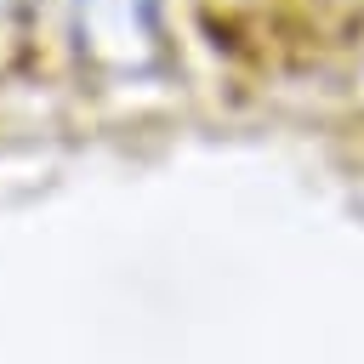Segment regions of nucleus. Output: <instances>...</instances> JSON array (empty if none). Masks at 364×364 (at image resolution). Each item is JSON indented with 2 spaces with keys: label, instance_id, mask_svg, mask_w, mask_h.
I'll list each match as a JSON object with an SVG mask.
<instances>
[{
  "label": "nucleus",
  "instance_id": "obj_1",
  "mask_svg": "<svg viewBox=\"0 0 364 364\" xmlns=\"http://www.w3.org/2000/svg\"><path fill=\"white\" fill-rule=\"evenodd\" d=\"M68 23L80 57L114 85H136L165 68L159 0H68Z\"/></svg>",
  "mask_w": 364,
  "mask_h": 364
}]
</instances>
